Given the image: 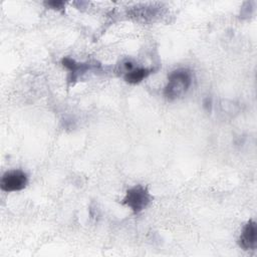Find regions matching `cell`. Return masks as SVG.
<instances>
[{
  "instance_id": "obj_6",
  "label": "cell",
  "mask_w": 257,
  "mask_h": 257,
  "mask_svg": "<svg viewBox=\"0 0 257 257\" xmlns=\"http://www.w3.org/2000/svg\"><path fill=\"white\" fill-rule=\"evenodd\" d=\"M155 71L154 68L148 67H134L133 65L126 69L123 74V79L130 84H138L146 79Z\"/></svg>"
},
{
  "instance_id": "obj_4",
  "label": "cell",
  "mask_w": 257,
  "mask_h": 257,
  "mask_svg": "<svg viewBox=\"0 0 257 257\" xmlns=\"http://www.w3.org/2000/svg\"><path fill=\"white\" fill-rule=\"evenodd\" d=\"M238 245L243 250H255L257 246V223L249 220L243 227L238 238Z\"/></svg>"
},
{
  "instance_id": "obj_8",
  "label": "cell",
  "mask_w": 257,
  "mask_h": 257,
  "mask_svg": "<svg viewBox=\"0 0 257 257\" xmlns=\"http://www.w3.org/2000/svg\"><path fill=\"white\" fill-rule=\"evenodd\" d=\"M204 107L207 108V110H209V108L211 107V99L206 98V99L204 100Z\"/></svg>"
},
{
  "instance_id": "obj_2",
  "label": "cell",
  "mask_w": 257,
  "mask_h": 257,
  "mask_svg": "<svg viewBox=\"0 0 257 257\" xmlns=\"http://www.w3.org/2000/svg\"><path fill=\"white\" fill-rule=\"evenodd\" d=\"M152 196L143 185H136L130 188L121 201V204L130 208L135 215L144 211L151 203Z\"/></svg>"
},
{
  "instance_id": "obj_7",
  "label": "cell",
  "mask_w": 257,
  "mask_h": 257,
  "mask_svg": "<svg viewBox=\"0 0 257 257\" xmlns=\"http://www.w3.org/2000/svg\"><path fill=\"white\" fill-rule=\"evenodd\" d=\"M44 4L49 7L50 9H53V10H57V11H61L64 9V6H65V3L63 1H46L44 2Z\"/></svg>"
},
{
  "instance_id": "obj_5",
  "label": "cell",
  "mask_w": 257,
  "mask_h": 257,
  "mask_svg": "<svg viewBox=\"0 0 257 257\" xmlns=\"http://www.w3.org/2000/svg\"><path fill=\"white\" fill-rule=\"evenodd\" d=\"M62 65L69 71V81H75L79 75L89 70L92 65L90 63H78L74 59L69 57H63L61 60Z\"/></svg>"
},
{
  "instance_id": "obj_1",
  "label": "cell",
  "mask_w": 257,
  "mask_h": 257,
  "mask_svg": "<svg viewBox=\"0 0 257 257\" xmlns=\"http://www.w3.org/2000/svg\"><path fill=\"white\" fill-rule=\"evenodd\" d=\"M192 72L188 68H178L170 72L164 87V96L169 100L182 97L192 85Z\"/></svg>"
},
{
  "instance_id": "obj_3",
  "label": "cell",
  "mask_w": 257,
  "mask_h": 257,
  "mask_svg": "<svg viewBox=\"0 0 257 257\" xmlns=\"http://www.w3.org/2000/svg\"><path fill=\"white\" fill-rule=\"evenodd\" d=\"M28 184L27 174L21 170L6 172L0 181V188L4 192H18L26 188Z\"/></svg>"
}]
</instances>
